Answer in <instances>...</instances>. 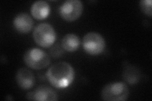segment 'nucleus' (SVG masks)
Segmentation results:
<instances>
[{"mask_svg":"<svg viewBox=\"0 0 152 101\" xmlns=\"http://www.w3.org/2000/svg\"><path fill=\"white\" fill-rule=\"evenodd\" d=\"M83 47L87 54L91 56H97L104 51L106 47V42L100 33L91 32L84 36Z\"/></svg>","mask_w":152,"mask_h":101,"instance_id":"nucleus-5","label":"nucleus"},{"mask_svg":"<svg viewBox=\"0 0 152 101\" xmlns=\"http://www.w3.org/2000/svg\"><path fill=\"white\" fill-rule=\"evenodd\" d=\"M83 9L82 1L79 0H67L60 7L59 13L64 20L74 22L82 15Z\"/></svg>","mask_w":152,"mask_h":101,"instance_id":"nucleus-6","label":"nucleus"},{"mask_svg":"<svg viewBox=\"0 0 152 101\" xmlns=\"http://www.w3.org/2000/svg\"><path fill=\"white\" fill-rule=\"evenodd\" d=\"M23 61L28 67L34 70H42L48 66L51 62L49 54L39 48L28 49L23 55Z\"/></svg>","mask_w":152,"mask_h":101,"instance_id":"nucleus-3","label":"nucleus"},{"mask_svg":"<svg viewBox=\"0 0 152 101\" xmlns=\"http://www.w3.org/2000/svg\"><path fill=\"white\" fill-rule=\"evenodd\" d=\"M50 84L56 89H65L75 79V70L69 62L61 61L52 65L46 72Z\"/></svg>","mask_w":152,"mask_h":101,"instance_id":"nucleus-1","label":"nucleus"},{"mask_svg":"<svg viewBox=\"0 0 152 101\" xmlns=\"http://www.w3.org/2000/svg\"><path fill=\"white\" fill-rule=\"evenodd\" d=\"M123 77L130 84H136L140 79V71L136 67L131 65L126 66L124 70Z\"/></svg>","mask_w":152,"mask_h":101,"instance_id":"nucleus-12","label":"nucleus"},{"mask_svg":"<svg viewBox=\"0 0 152 101\" xmlns=\"http://www.w3.org/2000/svg\"><path fill=\"white\" fill-rule=\"evenodd\" d=\"M33 39L36 44L42 47L48 48L53 45L56 38L55 28L51 24L41 23L33 31Z\"/></svg>","mask_w":152,"mask_h":101,"instance_id":"nucleus-4","label":"nucleus"},{"mask_svg":"<svg viewBox=\"0 0 152 101\" xmlns=\"http://www.w3.org/2000/svg\"><path fill=\"white\" fill-rule=\"evenodd\" d=\"M129 96V87L121 81L107 84L101 92L102 99L107 101H124L128 99Z\"/></svg>","mask_w":152,"mask_h":101,"instance_id":"nucleus-2","label":"nucleus"},{"mask_svg":"<svg viewBox=\"0 0 152 101\" xmlns=\"http://www.w3.org/2000/svg\"><path fill=\"white\" fill-rule=\"evenodd\" d=\"M26 97L31 100L54 101L58 100V96L55 91L47 85H40L33 91L28 92Z\"/></svg>","mask_w":152,"mask_h":101,"instance_id":"nucleus-7","label":"nucleus"},{"mask_svg":"<svg viewBox=\"0 0 152 101\" xmlns=\"http://www.w3.org/2000/svg\"><path fill=\"white\" fill-rule=\"evenodd\" d=\"M13 25L15 29L20 33L30 32L34 25L31 17L26 13H20L14 17Z\"/></svg>","mask_w":152,"mask_h":101,"instance_id":"nucleus-8","label":"nucleus"},{"mask_svg":"<svg viewBox=\"0 0 152 101\" xmlns=\"http://www.w3.org/2000/svg\"><path fill=\"white\" fill-rule=\"evenodd\" d=\"M16 82L23 90L31 89L35 84V76L32 72L26 68H21L17 71Z\"/></svg>","mask_w":152,"mask_h":101,"instance_id":"nucleus-9","label":"nucleus"},{"mask_svg":"<svg viewBox=\"0 0 152 101\" xmlns=\"http://www.w3.org/2000/svg\"><path fill=\"white\" fill-rule=\"evenodd\" d=\"M63 49L69 52L77 51L80 45V40L75 33H67L64 36L61 43Z\"/></svg>","mask_w":152,"mask_h":101,"instance_id":"nucleus-11","label":"nucleus"},{"mask_svg":"<svg viewBox=\"0 0 152 101\" xmlns=\"http://www.w3.org/2000/svg\"><path fill=\"white\" fill-rule=\"evenodd\" d=\"M51 12L50 4L45 1H37L32 4L31 13L36 20H44L49 16Z\"/></svg>","mask_w":152,"mask_h":101,"instance_id":"nucleus-10","label":"nucleus"},{"mask_svg":"<svg viewBox=\"0 0 152 101\" xmlns=\"http://www.w3.org/2000/svg\"><path fill=\"white\" fill-rule=\"evenodd\" d=\"M151 4V0H141L140 1V8L141 12L150 17L152 15Z\"/></svg>","mask_w":152,"mask_h":101,"instance_id":"nucleus-13","label":"nucleus"}]
</instances>
